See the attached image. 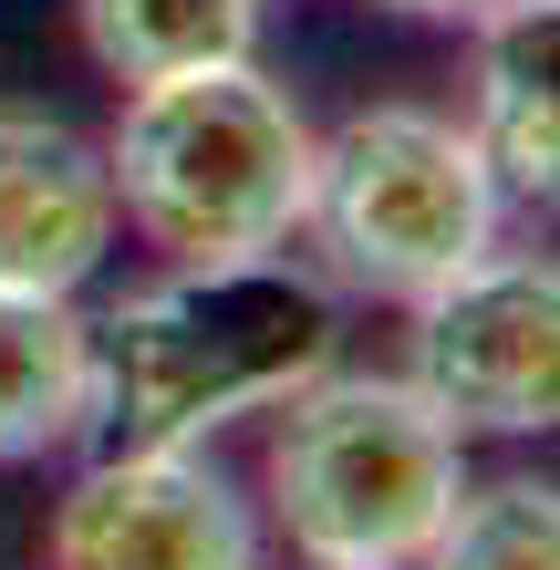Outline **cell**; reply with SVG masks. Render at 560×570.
Returning <instances> with one entry per match:
<instances>
[{
    "label": "cell",
    "instance_id": "11",
    "mask_svg": "<svg viewBox=\"0 0 560 570\" xmlns=\"http://www.w3.org/2000/svg\"><path fill=\"white\" fill-rule=\"evenodd\" d=\"M415 570H560V488L550 478L456 488L436 550H425Z\"/></svg>",
    "mask_w": 560,
    "mask_h": 570
},
{
    "label": "cell",
    "instance_id": "5",
    "mask_svg": "<svg viewBox=\"0 0 560 570\" xmlns=\"http://www.w3.org/2000/svg\"><path fill=\"white\" fill-rule=\"evenodd\" d=\"M405 384L456 435H550L560 415V271L530 249H488L415 301Z\"/></svg>",
    "mask_w": 560,
    "mask_h": 570
},
{
    "label": "cell",
    "instance_id": "1",
    "mask_svg": "<svg viewBox=\"0 0 560 570\" xmlns=\"http://www.w3.org/2000/svg\"><path fill=\"white\" fill-rule=\"evenodd\" d=\"M83 343H94L83 435H105V456H156L239 415H271L312 374H333L343 312L312 271L259 249V259H177L167 281L83 322Z\"/></svg>",
    "mask_w": 560,
    "mask_h": 570
},
{
    "label": "cell",
    "instance_id": "8",
    "mask_svg": "<svg viewBox=\"0 0 560 570\" xmlns=\"http://www.w3.org/2000/svg\"><path fill=\"white\" fill-rule=\"evenodd\" d=\"M550 62H560V11L550 0H499V11H478V115H468V136L488 156V177H499V197H540V208L560 187Z\"/></svg>",
    "mask_w": 560,
    "mask_h": 570
},
{
    "label": "cell",
    "instance_id": "10",
    "mask_svg": "<svg viewBox=\"0 0 560 570\" xmlns=\"http://www.w3.org/2000/svg\"><path fill=\"white\" fill-rule=\"evenodd\" d=\"M73 21H83V52L115 83L249 62V42H259V0H73Z\"/></svg>",
    "mask_w": 560,
    "mask_h": 570
},
{
    "label": "cell",
    "instance_id": "12",
    "mask_svg": "<svg viewBox=\"0 0 560 570\" xmlns=\"http://www.w3.org/2000/svg\"><path fill=\"white\" fill-rule=\"evenodd\" d=\"M394 11H425V21H478V11H499V0H394Z\"/></svg>",
    "mask_w": 560,
    "mask_h": 570
},
{
    "label": "cell",
    "instance_id": "4",
    "mask_svg": "<svg viewBox=\"0 0 560 570\" xmlns=\"http://www.w3.org/2000/svg\"><path fill=\"white\" fill-rule=\"evenodd\" d=\"M499 208L509 197H499V177H488V156L456 115L374 105V115L333 125V136H312L302 228L374 301H425L468 259H488L499 249Z\"/></svg>",
    "mask_w": 560,
    "mask_h": 570
},
{
    "label": "cell",
    "instance_id": "7",
    "mask_svg": "<svg viewBox=\"0 0 560 570\" xmlns=\"http://www.w3.org/2000/svg\"><path fill=\"white\" fill-rule=\"evenodd\" d=\"M115 249L105 146L62 115H0V291L73 301Z\"/></svg>",
    "mask_w": 560,
    "mask_h": 570
},
{
    "label": "cell",
    "instance_id": "13",
    "mask_svg": "<svg viewBox=\"0 0 560 570\" xmlns=\"http://www.w3.org/2000/svg\"><path fill=\"white\" fill-rule=\"evenodd\" d=\"M302 570H333V560H302Z\"/></svg>",
    "mask_w": 560,
    "mask_h": 570
},
{
    "label": "cell",
    "instance_id": "6",
    "mask_svg": "<svg viewBox=\"0 0 560 570\" xmlns=\"http://www.w3.org/2000/svg\"><path fill=\"white\" fill-rule=\"evenodd\" d=\"M52 570H259L249 498L197 466L187 446L156 456H94L42 529Z\"/></svg>",
    "mask_w": 560,
    "mask_h": 570
},
{
    "label": "cell",
    "instance_id": "9",
    "mask_svg": "<svg viewBox=\"0 0 560 570\" xmlns=\"http://www.w3.org/2000/svg\"><path fill=\"white\" fill-rule=\"evenodd\" d=\"M94 415L83 312L52 291H0V466L62 456Z\"/></svg>",
    "mask_w": 560,
    "mask_h": 570
},
{
    "label": "cell",
    "instance_id": "3",
    "mask_svg": "<svg viewBox=\"0 0 560 570\" xmlns=\"http://www.w3.org/2000/svg\"><path fill=\"white\" fill-rule=\"evenodd\" d=\"M271 519L302 560L333 570H415L468 488V435H456L405 374H312L291 405H271Z\"/></svg>",
    "mask_w": 560,
    "mask_h": 570
},
{
    "label": "cell",
    "instance_id": "2",
    "mask_svg": "<svg viewBox=\"0 0 560 570\" xmlns=\"http://www.w3.org/2000/svg\"><path fill=\"white\" fill-rule=\"evenodd\" d=\"M115 218H136L167 259H259L291 249L312 197V125L259 62H208V73L136 83L105 136Z\"/></svg>",
    "mask_w": 560,
    "mask_h": 570
}]
</instances>
